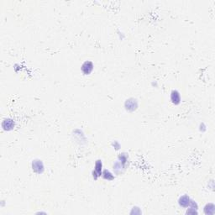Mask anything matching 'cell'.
Returning a JSON list of instances; mask_svg holds the SVG:
<instances>
[{
  "label": "cell",
  "instance_id": "1",
  "mask_svg": "<svg viewBox=\"0 0 215 215\" xmlns=\"http://www.w3.org/2000/svg\"><path fill=\"white\" fill-rule=\"evenodd\" d=\"M93 69V63L91 61H86V62L83 63V65L82 66V72L85 75L91 73Z\"/></svg>",
  "mask_w": 215,
  "mask_h": 215
},
{
  "label": "cell",
  "instance_id": "2",
  "mask_svg": "<svg viewBox=\"0 0 215 215\" xmlns=\"http://www.w3.org/2000/svg\"><path fill=\"white\" fill-rule=\"evenodd\" d=\"M179 204L183 207V208H186V207H188L190 204H191V200L189 198L188 196H182L180 199H179Z\"/></svg>",
  "mask_w": 215,
  "mask_h": 215
},
{
  "label": "cell",
  "instance_id": "3",
  "mask_svg": "<svg viewBox=\"0 0 215 215\" xmlns=\"http://www.w3.org/2000/svg\"><path fill=\"white\" fill-rule=\"evenodd\" d=\"M171 99L174 104H178L180 103L181 97H180V93H178L177 91H172L171 95Z\"/></svg>",
  "mask_w": 215,
  "mask_h": 215
},
{
  "label": "cell",
  "instance_id": "4",
  "mask_svg": "<svg viewBox=\"0 0 215 215\" xmlns=\"http://www.w3.org/2000/svg\"><path fill=\"white\" fill-rule=\"evenodd\" d=\"M40 167H42L43 168V165L41 163L40 161H35V162H33V170L35 171H37V169H39V171L40 172Z\"/></svg>",
  "mask_w": 215,
  "mask_h": 215
},
{
  "label": "cell",
  "instance_id": "5",
  "mask_svg": "<svg viewBox=\"0 0 215 215\" xmlns=\"http://www.w3.org/2000/svg\"><path fill=\"white\" fill-rule=\"evenodd\" d=\"M96 171L98 172V175H101V171H102V162L100 161H97L96 163Z\"/></svg>",
  "mask_w": 215,
  "mask_h": 215
}]
</instances>
